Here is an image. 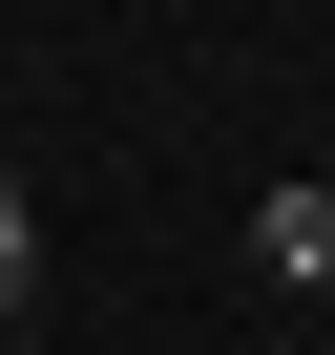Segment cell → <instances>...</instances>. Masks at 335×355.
I'll use <instances>...</instances> for the list:
<instances>
[{"label":"cell","instance_id":"obj_1","mask_svg":"<svg viewBox=\"0 0 335 355\" xmlns=\"http://www.w3.org/2000/svg\"><path fill=\"white\" fill-rule=\"evenodd\" d=\"M252 251H272V272L314 293V272H335V189H272V209H252Z\"/></svg>","mask_w":335,"mask_h":355},{"label":"cell","instance_id":"obj_2","mask_svg":"<svg viewBox=\"0 0 335 355\" xmlns=\"http://www.w3.org/2000/svg\"><path fill=\"white\" fill-rule=\"evenodd\" d=\"M42 313V230H22V189H0V334Z\"/></svg>","mask_w":335,"mask_h":355},{"label":"cell","instance_id":"obj_3","mask_svg":"<svg viewBox=\"0 0 335 355\" xmlns=\"http://www.w3.org/2000/svg\"><path fill=\"white\" fill-rule=\"evenodd\" d=\"M0 189H22V167H0Z\"/></svg>","mask_w":335,"mask_h":355}]
</instances>
